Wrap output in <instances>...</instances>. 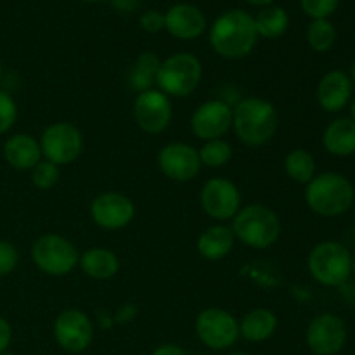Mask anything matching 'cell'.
<instances>
[{"instance_id": "1", "label": "cell", "mask_w": 355, "mask_h": 355, "mask_svg": "<svg viewBox=\"0 0 355 355\" xmlns=\"http://www.w3.org/2000/svg\"><path fill=\"white\" fill-rule=\"evenodd\" d=\"M257 40L255 19L241 9L227 10L211 24L210 45L224 59L246 58L255 49Z\"/></svg>"}, {"instance_id": "2", "label": "cell", "mask_w": 355, "mask_h": 355, "mask_svg": "<svg viewBox=\"0 0 355 355\" xmlns=\"http://www.w3.org/2000/svg\"><path fill=\"white\" fill-rule=\"evenodd\" d=\"M279 127V114L272 103L260 97H245L232 107V128L248 148H260L272 141Z\"/></svg>"}, {"instance_id": "3", "label": "cell", "mask_w": 355, "mask_h": 355, "mask_svg": "<svg viewBox=\"0 0 355 355\" xmlns=\"http://www.w3.org/2000/svg\"><path fill=\"white\" fill-rule=\"evenodd\" d=\"M305 203L321 217H340L355 205V187L342 173H319L305 186Z\"/></svg>"}, {"instance_id": "4", "label": "cell", "mask_w": 355, "mask_h": 355, "mask_svg": "<svg viewBox=\"0 0 355 355\" xmlns=\"http://www.w3.org/2000/svg\"><path fill=\"white\" fill-rule=\"evenodd\" d=\"M231 229L234 238L248 248L267 250L279 239L281 220L272 208L252 203L241 207L232 218Z\"/></svg>"}, {"instance_id": "5", "label": "cell", "mask_w": 355, "mask_h": 355, "mask_svg": "<svg viewBox=\"0 0 355 355\" xmlns=\"http://www.w3.org/2000/svg\"><path fill=\"white\" fill-rule=\"evenodd\" d=\"M307 269L322 286H342L352 276V253L338 241H321L309 253Z\"/></svg>"}, {"instance_id": "6", "label": "cell", "mask_w": 355, "mask_h": 355, "mask_svg": "<svg viewBox=\"0 0 355 355\" xmlns=\"http://www.w3.org/2000/svg\"><path fill=\"white\" fill-rule=\"evenodd\" d=\"M201 76L203 66L200 59L189 52H177L162 61L156 85L165 96L184 99L198 89Z\"/></svg>"}, {"instance_id": "7", "label": "cell", "mask_w": 355, "mask_h": 355, "mask_svg": "<svg viewBox=\"0 0 355 355\" xmlns=\"http://www.w3.org/2000/svg\"><path fill=\"white\" fill-rule=\"evenodd\" d=\"M31 260L37 269L47 276L62 277L78 267L80 253L64 236L47 232L35 239L31 246Z\"/></svg>"}, {"instance_id": "8", "label": "cell", "mask_w": 355, "mask_h": 355, "mask_svg": "<svg viewBox=\"0 0 355 355\" xmlns=\"http://www.w3.org/2000/svg\"><path fill=\"white\" fill-rule=\"evenodd\" d=\"M42 156L54 165H71L83 151V135L76 125L69 121L51 123L40 137Z\"/></svg>"}, {"instance_id": "9", "label": "cell", "mask_w": 355, "mask_h": 355, "mask_svg": "<svg viewBox=\"0 0 355 355\" xmlns=\"http://www.w3.org/2000/svg\"><path fill=\"white\" fill-rule=\"evenodd\" d=\"M196 336L205 347L211 350H227L238 342L239 321L218 307H208L198 314L194 322Z\"/></svg>"}, {"instance_id": "10", "label": "cell", "mask_w": 355, "mask_h": 355, "mask_svg": "<svg viewBox=\"0 0 355 355\" xmlns=\"http://www.w3.org/2000/svg\"><path fill=\"white\" fill-rule=\"evenodd\" d=\"M54 340L69 354L85 352L94 342V322L80 309H66L55 318L52 326Z\"/></svg>"}, {"instance_id": "11", "label": "cell", "mask_w": 355, "mask_h": 355, "mask_svg": "<svg viewBox=\"0 0 355 355\" xmlns=\"http://www.w3.org/2000/svg\"><path fill=\"white\" fill-rule=\"evenodd\" d=\"M200 203L205 214L214 220H232L241 210V193L232 180L214 177L201 187Z\"/></svg>"}, {"instance_id": "12", "label": "cell", "mask_w": 355, "mask_h": 355, "mask_svg": "<svg viewBox=\"0 0 355 355\" xmlns=\"http://www.w3.org/2000/svg\"><path fill=\"white\" fill-rule=\"evenodd\" d=\"M132 113L135 123L142 132L149 135L163 134L173 116L172 101L162 90L149 89L135 96Z\"/></svg>"}, {"instance_id": "13", "label": "cell", "mask_w": 355, "mask_h": 355, "mask_svg": "<svg viewBox=\"0 0 355 355\" xmlns=\"http://www.w3.org/2000/svg\"><path fill=\"white\" fill-rule=\"evenodd\" d=\"M305 342L315 355H336L347 343V326L340 315L324 312L309 322Z\"/></svg>"}, {"instance_id": "14", "label": "cell", "mask_w": 355, "mask_h": 355, "mask_svg": "<svg viewBox=\"0 0 355 355\" xmlns=\"http://www.w3.org/2000/svg\"><path fill=\"white\" fill-rule=\"evenodd\" d=\"M90 218L104 231H120L135 218V205L130 198L116 191L101 193L90 203Z\"/></svg>"}, {"instance_id": "15", "label": "cell", "mask_w": 355, "mask_h": 355, "mask_svg": "<svg viewBox=\"0 0 355 355\" xmlns=\"http://www.w3.org/2000/svg\"><path fill=\"white\" fill-rule=\"evenodd\" d=\"M198 149L186 142H170L158 153V168L173 182H189L201 172Z\"/></svg>"}, {"instance_id": "16", "label": "cell", "mask_w": 355, "mask_h": 355, "mask_svg": "<svg viewBox=\"0 0 355 355\" xmlns=\"http://www.w3.org/2000/svg\"><path fill=\"white\" fill-rule=\"evenodd\" d=\"M232 128V107L225 101L210 99L194 110L191 130L203 142L222 139Z\"/></svg>"}, {"instance_id": "17", "label": "cell", "mask_w": 355, "mask_h": 355, "mask_svg": "<svg viewBox=\"0 0 355 355\" xmlns=\"http://www.w3.org/2000/svg\"><path fill=\"white\" fill-rule=\"evenodd\" d=\"M354 85L350 82L349 73L342 71V69H333L328 71L318 83V90H315V97L318 103L326 113H340L349 106L350 99H352Z\"/></svg>"}, {"instance_id": "18", "label": "cell", "mask_w": 355, "mask_h": 355, "mask_svg": "<svg viewBox=\"0 0 355 355\" xmlns=\"http://www.w3.org/2000/svg\"><path fill=\"white\" fill-rule=\"evenodd\" d=\"M165 28L177 40H194L203 35L207 17L191 3H175L165 14Z\"/></svg>"}, {"instance_id": "19", "label": "cell", "mask_w": 355, "mask_h": 355, "mask_svg": "<svg viewBox=\"0 0 355 355\" xmlns=\"http://www.w3.org/2000/svg\"><path fill=\"white\" fill-rule=\"evenodd\" d=\"M3 159L14 170H31L42 162L40 142L30 134H14L3 142Z\"/></svg>"}, {"instance_id": "20", "label": "cell", "mask_w": 355, "mask_h": 355, "mask_svg": "<svg viewBox=\"0 0 355 355\" xmlns=\"http://www.w3.org/2000/svg\"><path fill=\"white\" fill-rule=\"evenodd\" d=\"M234 243L236 238L229 225L215 224L201 232L196 241V250L200 257L208 262H218L232 252Z\"/></svg>"}, {"instance_id": "21", "label": "cell", "mask_w": 355, "mask_h": 355, "mask_svg": "<svg viewBox=\"0 0 355 355\" xmlns=\"http://www.w3.org/2000/svg\"><path fill=\"white\" fill-rule=\"evenodd\" d=\"M322 148L338 158L355 155V121L352 118L333 120L322 132Z\"/></svg>"}, {"instance_id": "22", "label": "cell", "mask_w": 355, "mask_h": 355, "mask_svg": "<svg viewBox=\"0 0 355 355\" xmlns=\"http://www.w3.org/2000/svg\"><path fill=\"white\" fill-rule=\"evenodd\" d=\"M78 266L90 279L107 281L116 276L118 270H120V259L111 250L103 248V246H94V248L85 250L80 255Z\"/></svg>"}, {"instance_id": "23", "label": "cell", "mask_w": 355, "mask_h": 355, "mask_svg": "<svg viewBox=\"0 0 355 355\" xmlns=\"http://www.w3.org/2000/svg\"><path fill=\"white\" fill-rule=\"evenodd\" d=\"M277 329V318L269 309H253L239 321V336L250 343H262L272 338Z\"/></svg>"}, {"instance_id": "24", "label": "cell", "mask_w": 355, "mask_h": 355, "mask_svg": "<svg viewBox=\"0 0 355 355\" xmlns=\"http://www.w3.org/2000/svg\"><path fill=\"white\" fill-rule=\"evenodd\" d=\"M159 64H162V59L155 52H142L128 71V87L137 94L153 89L158 78Z\"/></svg>"}, {"instance_id": "25", "label": "cell", "mask_w": 355, "mask_h": 355, "mask_svg": "<svg viewBox=\"0 0 355 355\" xmlns=\"http://www.w3.org/2000/svg\"><path fill=\"white\" fill-rule=\"evenodd\" d=\"M255 28L259 37L269 38H279L286 33L288 26H290V16L283 7L277 6H267L257 14L255 17Z\"/></svg>"}, {"instance_id": "26", "label": "cell", "mask_w": 355, "mask_h": 355, "mask_svg": "<svg viewBox=\"0 0 355 355\" xmlns=\"http://www.w3.org/2000/svg\"><path fill=\"white\" fill-rule=\"evenodd\" d=\"M315 170H318V163H315L314 155L307 149L297 148L288 153L284 158V172L297 184L307 186L315 177Z\"/></svg>"}, {"instance_id": "27", "label": "cell", "mask_w": 355, "mask_h": 355, "mask_svg": "<svg viewBox=\"0 0 355 355\" xmlns=\"http://www.w3.org/2000/svg\"><path fill=\"white\" fill-rule=\"evenodd\" d=\"M232 146L224 139H214V141L203 142L198 155H200L201 165L208 168H222L232 159Z\"/></svg>"}, {"instance_id": "28", "label": "cell", "mask_w": 355, "mask_h": 355, "mask_svg": "<svg viewBox=\"0 0 355 355\" xmlns=\"http://www.w3.org/2000/svg\"><path fill=\"white\" fill-rule=\"evenodd\" d=\"M336 30L331 21L328 19H312L307 30V42L314 52H328L335 45Z\"/></svg>"}, {"instance_id": "29", "label": "cell", "mask_w": 355, "mask_h": 355, "mask_svg": "<svg viewBox=\"0 0 355 355\" xmlns=\"http://www.w3.org/2000/svg\"><path fill=\"white\" fill-rule=\"evenodd\" d=\"M31 172V184H33L37 189L40 191H49L59 182V177H61V170L58 165L47 162V159H42L38 162Z\"/></svg>"}, {"instance_id": "30", "label": "cell", "mask_w": 355, "mask_h": 355, "mask_svg": "<svg viewBox=\"0 0 355 355\" xmlns=\"http://www.w3.org/2000/svg\"><path fill=\"white\" fill-rule=\"evenodd\" d=\"M17 120V104L9 92L0 89V135L7 134Z\"/></svg>"}, {"instance_id": "31", "label": "cell", "mask_w": 355, "mask_h": 355, "mask_svg": "<svg viewBox=\"0 0 355 355\" xmlns=\"http://www.w3.org/2000/svg\"><path fill=\"white\" fill-rule=\"evenodd\" d=\"M302 9L312 19H328L336 9L340 0H300Z\"/></svg>"}, {"instance_id": "32", "label": "cell", "mask_w": 355, "mask_h": 355, "mask_svg": "<svg viewBox=\"0 0 355 355\" xmlns=\"http://www.w3.org/2000/svg\"><path fill=\"white\" fill-rule=\"evenodd\" d=\"M17 262H19V253H17L16 246L12 243L0 239V277H6L10 272H14Z\"/></svg>"}, {"instance_id": "33", "label": "cell", "mask_w": 355, "mask_h": 355, "mask_svg": "<svg viewBox=\"0 0 355 355\" xmlns=\"http://www.w3.org/2000/svg\"><path fill=\"white\" fill-rule=\"evenodd\" d=\"M139 23H141L142 30L148 33H158L165 28V14L158 12V10H148L142 14Z\"/></svg>"}, {"instance_id": "34", "label": "cell", "mask_w": 355, "mask_h": 355, "mask_svg": "<svg viewBox=\"0 0 355 355\" xmlns=\"http://www.w3.org/2000/svg\"><path fill=\"white\" fill-rule=\"evenodd\" d=\"M10 342H12V326L6 318L0 315V354L6 352Z\"/></svg>"}, {"instance_id": "35", "label": "cell", "mask_w": 355, "mask_h": 355, "mask_svg": "<svg viewBox=\"0 0 355 355\" xmlns=\"http://www.w3.org/2000/svg\"><path fill=\"white\" fill-rule=\"evenodd\" d=\"M139 3H141V0H111V6L121 14L134 12L139 7Z\"/></svg>"}, {"instance_id": "36", "label": "cell", "mask_w": 355, "mask_h": 355, "mask_svg": "<svg viewBox=\"0 0 355 355\" xmlns=\"http://www.w3.org/2000/svg\"><path fill=\"white\" fill-rule=\"evenodd\" d=\"M151 355H187L186 350L180 349L179 345H175V343H163V345L156 347L155 350H153Z\"/></svg>"}, {"instance_id": "37", "label": "cell", "mask_w": 355, "mask_h": 355, "mask_svg": "<svg viewBox=\"0 0 355 355\" xmlns=\"http://www.w3.org/2000/svg\"><path fill=\"white\" fill-rule=\"evenodd\" d=\"M135 315H137V309H135L134 305L128 304V305H123V307L118 311L116 319H114V321H116V322H128V321H132Z\"/></svg>"}, {"instance_id": "38", "label": "cell", "mask_w": 355, "mask_h": 355, "mask_svg": "<svg viewBox=\"0 0 355 355\" xmlns=\"http://www.w3.org/2000/svg\"><path fill=\"white\" fill-rule=\"evenodd\" d=\"M246 2L252 3V6H263V7H267V6H270V3H272L274 0H246Z\"/></svg>"}, {"instance_id": "39", "label": "cell", "mask_w": 355, "mask_h": 355, "mask_svg": "<svg viewBox=\"0 0 355 355\" xmlns=\"http://www.w3.org/2000/svg\"><path fill=\"white\" fill-rule=\"evenodd\" d=\"M349 106H350V116L349 118H352V120L355 121V96L352 97V99H350V103H349Z\"/></svg>"}, {"instance_id": "40", "label": "cell", "mask_w": 355, "mask_h": 355, "mask_svg": "<svg viewBox=\"0 0 355 355\" xmlns=\"http://www.w3.org/2000/svg\"><path fill=\"white\" fill-rule=\"evenodd\" d=\"M349 76H350V82H352V85H354V89H355V61L352 62V66H350Z\"/></svg>"}, {"instance_id": "41", "label": "cell", "mask_w": 355, "mask_h": 355, "mask_svg": "<svg viewBox=\"0 0 355 355\" xmlns=\"http://www.w3.org/2000/svg\"><path fill=\"white\" fill-rule=\"evenodd\" d=\"M352 274L355 276V255H352Z\"/></svg>"}, {"instance_id": "42", "label": "cell", "mask_w": 355, "mask_h": 355, "mask_svg": "<svg viewBox=\"0 0 355 355\" xmlns=\"http://www.w3.org/2000/svg\"><path fill=\"white\" fill-rule=\"evenodd\" d=\"M2 75H3V69H2V62H0V82H2Z\"/></svg>"}, {"instance_id": "43", "label": "cell", "mask_w": 355, "mask_h": 355, "mask_svg": "<svg viewBox=\"0 0 355 355\" xmlns=\"http://www.w3.org/2000/svg\"><path fill=\"white\" fill-rule=\"evenodd\" d=\"M227 355H250V354H245V352H232V354H227Z\"/></svg>"}, {"instance_id": "44", "label": "cell", "mask_w": 355, "mask_h": 355, "mask_svg": "<svg viewBox=\"0 0 355 355\" xmlns=\"http://www.w3.org/2000/svg\"><path fill=\"white\" fill-rule=\"evenodd\" d=\"M82 2H101V0H82Z\"/></svg>"}, {"instance_id": "45", "label": "cell", "mask_w": 355, "mask_h": 355, "mask_svg": "<svg viewBox=\"0 0 355 355\" xmlns=\"http://www.w3.org/2000/svg\"><path fill=\"white\" fill-rule=\"evenodd\" d=\"M0 355H14V354H10V352H2Z\"/></svg>"}, {"instance_id": "46", "label": "cell", "mask_w": 355, "mask_h": 355, "mask_svg": "<svg viewBox=\"0 0 355 355\" xmlns=\"http://www.w3.org/2000/svg\"><path fill=\"white\" fill-rule=\"evenodd\" d=\"M354 214H355V205H354Z\"/></svg>"}]
</instances>
